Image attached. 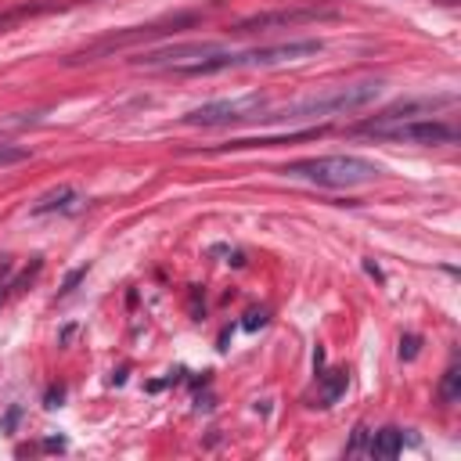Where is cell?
I'll return each mask as SVG.
<instances>
[{"mask_svg": "<svg viewBox=\"0 0 461 461\" xmlns=\"http://www.w3.org/2000/svg\"><path fill=\"white\" fill-rule=\"evenodd\" d=\"M324 43L321 40H288V43H270V47H245V50H209L194 61L173 65L169 72L176 76H212V72H227V68H270V65H285V61H303L310 54H321Z\"/></svg>", "mask_w": 461, "mask_h": 461, "instance_id": "1", "label": "cell"}, {"mask_svg": "<svg viewBox=\"0 0 461 461\" xmlns=\"http://www.w3.org/2000/svg\"><path fill=\"white\" fill-rule=\"evenodd\" d=\"M378 94H382V83H378V79L339 83V86H324L321 94H306V97H299V101L285 104L281 112H263L259 119H267V122H274V119L295 122V119H328V115H346V112H357V108L371 104Z\"/></svg>", "mask_w": 461, "mask_h": 461, "instance_id": "2", "label": "cell"}, {"mask_svg": "<svg viewBox=\"0 0 461 461\" xmlns=\"http://www.w3.org/2000/svg\"><path fill=\"white\" fill-rule=\"evenodd\" d=\"M285 176L292 180H310L317 187H357L378 180V162L360 158V155H317V158H295L281 166Z\"/></svg>", "mask_w": 461, "mask_h": 461, "instance_id": "3", "label": "cell"}, {"mask_svg": "<svg viewBox=\"0 0 461 461\" xmlns=\"http://www.w3.org/2000/svg\"><path fill=\"white\" fill-rule=\"evenodd\" d=\"M267 94H245V97H223L205 101L184 115V126H234V122H256L267 112Z\"/></svg>", "mask_w": 461, "mask_h": 461, "instance_id": "4", "label": "cell"}, {"mask_svg": "<svg viewBox=\"0 0 461 461\" xmlns=\"http://www.w3.org/2000/svg\"><path fill=\"white\" fill-rule=\"evenodd\" d=\"M378 140H396V144H454L457 130L443 119H400V122H385V126H367L357 130Z\"/></svg>", "mask_w": 461, "mask_h": 461, "instance_id": "5", "label": "cell"}, {"mask_svg": "<svg viewBox=\"0 0 461 461\" xmlns=\"http://www.w3.org/2000/svg\"><path fill=\"white\" fill-rule=\"evenodd\" d=\"M339 11L335 7H324L317 0H306V4H295V7H277V11H263V14H252V18H241L230 32H263V29H292V25H306V22H324V18H335Z\"/></svg>", "mask_w": 461, "mask_h": 461, "instance_id": "6", "label": "cell"}, {"mask_svg": "<svg viewBox=\"0 0 461 461\" xmlns=\"http://www.w3.org/2000/svg\"><path fill=\"white\" fill-rule=\"evenodd\" d=\"M194 18H198V14H176L173 22H162V25H140V29L119 32V36H104V40H97L94 47H86V50L72 54V58H68V65H76V61H90V58H97V54H104V50H112V47H126V43H137V40H148V36L176 32V29H184V25H194Z\"/></svg>", "mask_w": 461, "mask_h": 461, "instance_id": "7", "label": "cell"}, {"mask_svg": "<svg viewBox=\"0 0 461 461\" xmlns=\"http://www.w3.org/2000/svg\"><path fill=\"white\" fill-rule=\"evenodd\" d=\"M443 104H454V97H450V94H443V97H411V101H396V104L382 108L375 119H367V122L353 126V133H357V130H367V126L400 122V119H421V115H432V112H436V108H443Z\"/></svg>", "mask_w": 461, "mask_h": 461, "instance_id": "8", "label": "cell"}, {"mask_svg": "<svg viewBox=\"0 0 461 461\" xmlns=\"http://www.w3.org/2000/svg\"><path fill=\"white\" fill-rule=\"evenodd\" d=\"M79 202H83V198H79V191H76V187H68V184H61V187H54V191L40 194V198H36V205H32L29 212H32V216H47V212H72Z\"/></svg>", "mask_w": 461, "mask_h": 461, "instance_id": "9", "label": "cell"}, {"mask_svg": "<svg viewBox=\"0 0 461 461\" xmlns=\"http://www.w3.org/2000/svg\"><path fill=\"white\" fill-rule=\"evenodd\" d=\"M367 436H371V443H367L371 457H396L403 450V429H396V425H385V429L367 432Z\"/></svg>", "mask_w": 461, "mask_h": 461, "instance_id": "10", "label": "cell"}, {"mask_svg": "<svg viewBox=\"0 0 461 461\" xmlns=\"http://www.w3.org/2000/svg\"><path fill=\"white\" fill-rule=\"evenodd\" d=\"M317 382H321V396L313 407H331L342 393H346V382H349V371L346 367H335V371H317Z\"/></svg>", "mask_w": 461, "mask_h": 461, "instance_id": "11", "label": "cell"}, {"mask_svg": "<svg viewBox=\"0 0 461 461\" xmlns=\"http://www.w3.org/2000/svg\"><path fill=\"white\" fill-rule=\"evenodd\" d=\"M439 400L443 403H457L461 400V371L450 364L447 371H443V378H439Z\"/></svg>", "mask_w": 461, "mask_h": 461, "instance_id": "12", "label": "cell"}, {"mask_svg": "<svg viewBox=\"0 0 461 461\" xmlns=\"http://www.w3.org/2000/svg\"><path fill=\"white\" fill-rule=\"evenodd\" d=\"M29 158V148H18V144H0V169L7 166H18Z\"/></svg>", "mask_w": 461, "mask_h": 461, "instance_id": "13", "label": "cell"}, {"mask_svg": "<svg viewBox=\"0 0 461 461\" xmlns=\"http://www.w3.org/2000/svg\"><path fill=\"white\" fill-rule=\"evenodd\" d=\"M418 353H421V335L407 331V335L400 339V360H414Z\"/></svg>", "mask_w": 461, "mask_h": 461, "instance_id": "14", "label": "cell"}, {"mask_svg": "<svg viewBox=\"0 0 461 461\" xmlns=\"http://www.w3.org/2000/svg\"><path fill=\"white\" fill-rule=\"evenodd\" d=\"M267 317H270L267 310H249V313H245V321H241V328H245V331H256V328H263V324H267Z\"/></svg>", "mask_w": 461, "mask_h": 461, "instance_id": "15", "label": "cell"}, {"mask_svg": "<svg viewBox=\"0 0 461 461\" xmlns=\"http://www.w3.org/2000/svg\"><path fill=\"white\" fill-rule=\"evenodd\" d=\"M18 418H22V407H18V403H11V407H7V414H4V421H0V432H14Z\"/></svg>", "mask_w": 461, "mask_h": 461, "instance_id": "16", "label": "cell"}, {"mask_svg": "<svg viewBox=\"0 0 461 461\" xmlns=\"http://www.w3.org/2000/svg\"><path fill=\"white\" fill-rule=\"evenodd\" d=\"M61 400H65V389H61V385H50V389L43 393V407H50V411L61 407Z\"/></svg>", "mask_w": 461, "mask_h": 461, "instance_id": "17", "label": "cell"}, {"mask_svg": "<svg viewBox=\"0 0 461 461\" xmlns=\"http://www.w3.org/2000/svg\"><path fill=\"white\" fill-rule=\"evenodd\" d=\"M364 443H367V429H364V425H360V429H357V432H353V439H349V443H346V454H357V450H360V447H364Z\"/></svg>", "mask_w": 461, "mask_h": 461, "instance_id": "18", "label": "cell"}, {"mask_svg": "<svg viewBox=\"0 0 461 461\" xmlns=\"http://www.w3.org/2000/svg\"><path fill=\"white\" fill-rule=\"evenodd\" d=\"M79 277H86V267H79V270H72V274L65 277V285H61V295H68V292L79 285Z\"/></svg>", "mask_w": 461, "mask_h": 461, "instance_id": "19", "label": "cell"}, {"mask_svg": "<svg viewBox=\"0 0 461 461\" xmlns=\"http://www.w3.org/2000/svg\"><path fill=\"white\" fill-rule=\"evenodd\" d=\"M364 270H367L375 281H382V270H378V263H375V259H364Z\"/></svg>", "mask_w": 461, "mask_h": 461, "instance_id": "20", "label": "cell"}, {"mask_svg": "<svg viewBox=\"0 0 461 461\" xmlns=\"http://www.w3.org/2000/svg\"><path fill=\"white\" fill-rule=\"evenodd\" d=\"M43 450H65V439H43Z\"/></svg>", "mask_w": 461, "mask_h": 461, "instance_id": "21", "label": "cell"}, {"mask_svg": "<svg viewBox=\"0 0 461 461\" xmlns=\"http://www.w3.org/2000/svg\"><path fill=\"white\" fill-rule=\"evenodd\" d=\"M7 288H11V281H0V303H4V295H7Z\"/></svg>", "mask_w": 461, "mask_h": 461, "instance_id": "22", "label": "cell"}]
</instances>
